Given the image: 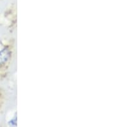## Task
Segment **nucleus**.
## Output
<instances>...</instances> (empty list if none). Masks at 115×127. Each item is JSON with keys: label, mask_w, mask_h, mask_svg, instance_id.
Wrapping results in <instances>:
<instances>
[{"label": "nucleus", "mask_w": 115, "mask_h": 127, "mask_svg": "<svg viewBox=\"0 0 115 127\" xmlns=\"http://www.w3.org/2000/svg\"><path fill=\"white\" fill-rule=\"evenodd\" d=\"M10 57V51L7 48H5L0 51V65L6 63Z\"/></svg>", "instance_id": "obj_1"}]
</instances>
